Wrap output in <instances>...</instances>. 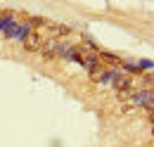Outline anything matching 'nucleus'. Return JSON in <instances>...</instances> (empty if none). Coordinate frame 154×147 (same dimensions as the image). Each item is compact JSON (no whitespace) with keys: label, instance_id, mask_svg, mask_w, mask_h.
I'll return each mask as SVG.
<instances>
[{"label":"nucleus","instance_id":"1","mask_svg":"<svg viewBox=\"0 0 154 147\" xmlns=\"http://www.w3.org/2000/svg\"><path fill=\"white\" fill-rule=\"evenodd\" d=\"M128 107H142V109H154V92L152 90H133L128 97Z\"/></svg>","mask_w":154,"mask_h":147},{"label":"nucleus","instance_id":"2","mask_svg":"<svg viewBox=\"0 0 154 147\" xmlns=\"http://www.w3.org/2000/svg\"><path fill=\"white\" fill-rule=\"evenodd\" d=\"M29 33H31L29 21H14L12 26L5 29V38H7V40H24Z\"/></svg>","mask_w":154,"mask_h":147},{"label":"nucleus","instance_id":"3","mask_svg":"<svg viewBox=\"0 0 154 147\" xmlns=\"http://www.w3.org/2000/svg\"><path fill=\"white\" fill-rule=\"evenodd\" d=\"M43 43H45V36H43L40 31H31L29 36L21 40V45H24L26 52H38L40 48H43Z\"/></svg>","mask_w":154,"mask_h":147},{"label":"nucleus","instance_id":"4","mask_svg":"<svg viewBox=\"0 0 154 147\" xmlns=\"http://www.w3.org/2000/svg\"><path fill=\"white\" fill-rule=\"evenodd\" d=\"M59 50H62V40L45 38V43H43V48H40L38 52L43 55V59H55V57H59Z\"/></svg>","mask_w":154,"mask_h":147},{"label":"nucleus","instance_id":"5","mask_svg":"<svg viewBox=\"0 0 154 147\" xmlns=\"http://www.w3.org/2000/svg\"><path fill=\"white\" fill-rule=\"evenodd\" d=\"M48 38H55V40H62V38H66L71 33V29L69 26H64V24H52V21H48Z\"/></svg>","mask_w":154,"mask_h":147},{"label":"nucleus","instance_id":"6","mask_svg":"<svg viewBox=\"0 0 154 147\" xmlns=\"http://www.w3.org/2000/svg\"><path fill=\"white\" fill-rule=\"evenodd\" d=\"M112 88H114L116 92H121V90H133V78L128 76V74H116V78L112 81Z\"/></svg>","mask_w":154,"mask_h":147},{"label":"nucleus","instance_id":"7","mask_svg":"<svg viewBox=\"0 0 154 147\" xmlns=\"http://www.w3.org/2000/svg\"><path fill=\"white\" fill-rule=\"evenodd\" d=\"M104 74H107V67L97 64L95 69H90V81H95V83H102V81H104Z\"/></svg>","mask_w":154,"mask_h":147}]
</instances>
